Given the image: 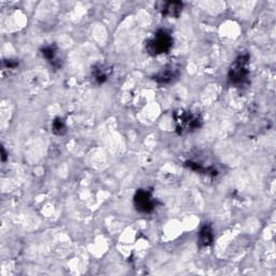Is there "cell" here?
<instances>
[{"instance_id": "cell-1", "label": "cell", "mask_w": 276, "mask_h": 276, "mask_svg": "<svg viewBox=\"0 0 276 276\" xmlns=\"http://www.w3.org/2000/svg\"><path fill=\"white\" fill-rule=\"evenodd\" d=\"M175 128L178 135H187L201 129L202 118L197 113H193L185 109H178L173 113Z\"/></svg>"}, {"instance_id": "cell-2", "label": "cell", "mask_w": 276, "mask_h": 276, "mask_svg": "<svg viewBox=\"0 0 276 276\" xmlns=\"http://www.w3.org/2000/svg\"><path fill=\"white\" fill-rule=\"evenodd\" d=\"M174 39L167 30L159 29L146 42V51L152 56L168 53L173 48Z\"/></svg>"}, {"instance_id": "cell-3", "label": "cell", "mask_w": 276, "mask_h": 276, "mask_svg": "<svg viewBox=\"0 0 276 276\" xmlns=\"http://www.w3.org/2000/svg\"><path fill=\"white\" fill-rule=\"evenodd\" d=\"M249 76V56L248 54L240 55L233 63L228 73V79L232 85L241 86L245 83Z\"/></svg>"}, {"instance_id": "cell-4", "label": "cell", "mask_w": 276, "mask_h": 276, "mask_svg": "<svg viewBox=\"0 0 276 276\" xmlns=\"http://www.w3.org/2000/svg\"><path fill=\"white\" fill-rule=\"evenodd\" d=\"M134 206L137 212L141 214H149L153 212L156 207V201L153 200L151 192L147 190H138L134 196Z\"/></svg>"}, {"instance_id": "cell-5", "label": "cell", "mask_w": 276, "mask_h": 276, "mask_svg": "<svg viewBox=\"0 0 276 276\" xmlns=\"http://www.w3.org/2000/svg\"><path fill=\"white\" fill-rule=\"evenodd\" d=\"M180 75V65L177 63H170L153 76V80L159 84L172 83Z\"/></svg>"}, {"instance_id": "cell-6", "label": "cell", "mask_w": 276, "mask_h": 276, "mask_svg": "<svg viewBox=\"0 0 276 276\" xmlns=\"http://www.w3.org/2000/svg\"><path fill=\"white\" fill-rule=\"evenodd\" d=\"M184 3L180 1H167L163 2L161 7V12L165 16H169V18H178V16L183 12Z\"/></svg>"}, {"instance_id": "cell-7", "label": "cell", "mask_w": 276, "mask_h": 276, "mask_svg": "<svg viewBox=\"0 0 276 276\" xmlns=\"http://www.w3.org/2000/svg\"><path fill=\"white\" fill-rule=\"evenodd\" d=\"M214 241V234H213V229L211 224L205 223L202 225V228L198 232V246L201 248L203 247H209L213 244Z\"/></svg>"}, {"instance_id": "cell-8", "label": "cell", "mask_w": 276, "mask_h": 276, "mask_svg": "<svg viewBox=\"0 0 276 276\" xmlns=\"http://www.w3.org/2000/svg\"><path fill=\"white\" fill-rule=\"evenodd\" d=\"M110 74H111V69L105 65H96L92 69V78L97 84H103L104 82H106Z\"/></svg>"}, {"instance_id": "cell-9", "label": "cell", "mask_w": 276, "mask_h": 276, "mask_svg": "<svg viewBox=\"0 0 276 276\" xmlns=\"http://www.w3.org/2000/svg\"><path fill=\"white\" fill-rule=\"evenodd\" d=\"M41 53L47 60H49L54 67H59L60 62L57 58V49L55 46H48L41 50Z\"/></svg>"}, {"instance_id": "cell-10", "label": "cell", "mask_w": 276, "mask_h": 276, "mask_svg": "<svg viewBox=\"0 0 276 276\" xmlns=\"http://www.w3.org/2000/svg\"><path fill=\"white\" fill-rule=\"evenodd\" d=\"M52 132L57 136H62L65 134L66 132V125L65 122L63 121V119L60 118H56L52 123Z\"/></svg>"}, {"instance_id": "cell-11", "label": "cell", "mask_w": 276, "mask_h": 276, "mask_svg": "<svg viewBox=\"0 0 276 276\" xmlns=\"http://www.w3.org/2000/svg\"><path fill=\"white\" fill-rule=\"evenodd\" d=\"M4 65L7 66L8 68H15L18 67L19 63L16 62V60H12V59H8V60H4Z\"/></svg>"}, {"instance_id": "cell-12", "label": "cell", "mask_w": 276, "mask_h": 276, "mask_svg": "<svg viewBox=\"0 0 276 276\" xmlns=\"http://www.w3.org/2000/svg\"><path fill=\"white\" fill-rule=\"evenodd\" d=\"M5 159H7V153H5L4 149L2 148V161H3V162L5 161Z\"/></svg>"}]
</instances>
